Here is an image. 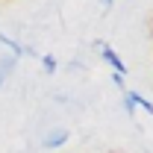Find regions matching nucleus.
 I'll return each mask as SVG.
<instances>
[{"mask_svg":"<svg viewBox=\"0 0 153 153\" xmlns=\"http://www.w3.org/2000/svg\"><path fill=\"white\" fill-rule=\"evenodd\" d=\"M124 97H127V109H130V115H133L135 106H141L144 112H150V115H153V103H150V100H144L138 91H124Z\"/></svg>","mask_w":153,"mask_h":153,"instance_id":"nucleus-2","label":"nucleus"},{"mask_svg":"<svg viewBox=\"0 0 153 153\" xmlns=\"http://www.w3.org/2000/svg\"><path fill=\"white\" fill-rule=\"evenodd\" d=\"M41 62H44V68H47V71H56V59H53V56H44Z\"/></svg>","mask_w":153,"mask_h":153,"instance_id":"nucleus-4","label":"nucleus"},{"mask_svg":"<svg viewBox=\"0 0 153 153\" xmlns=\"http://www.w3.org/2000/svg\"><path fill=\"white\" fill-rule=\"evenodd\" d=\"M65 138H68V130H56V133H50L44 138V147H59Z\"/></svg>","mask_w":153,"mask_h":153,"instance_id":"nucleus-3","label":"nucleus"},{"mask_svg":"<svg viewBox=\"0 0 153 153\" xmlns=\"http://www.w3.org/2000/svg\"><path fill=\"white\" fill-rule=\"evenodd\" d=\"M103 3H112V0H103Z\"/></svg>","mask_w":153,"mask_h":153,"instance_id":"nucleus-5","label":"nucleus"},{"mask_svg":"<svg viewBox=\"0 0 153 153\" xmlns=\"http://www.w3.org/2000/svg\"><path fill=\"white\" fill-rule=\"evenodd\" d=\"M100 53H103V59H106V62L112 65V71H115L118 76H124V74H127V68H124V62L118 59V53H115V50L109 47V44H100Z\"/></svg>","mask_w":153,"mask_h":153,"instance_id":"nucleus-1","label":"nucleus"}]
</instances>
